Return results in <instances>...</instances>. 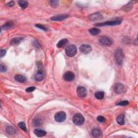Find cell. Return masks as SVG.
Returning <instances> with one entry per match:
<instances>
[{"label":"cell","mask_w":138,"mask_h":138,"mask_svg":"<svg viewBox=\"0 0 138 138\" xmlns=\"http://www.w3.org/2000/svg\"><path fill=\"white\" fill-rule=\"evenodd\" d=\"M102 16L99 13H94L89 16V19L92 21H99L102 19Z\"/></svg>","instance_id":"7c38bea8"},{"label":"cell","mask_w":138,"mask_h":138,"mask_svg":"<svg viewBox=\"0 0 138 138\" xmlns=\"http://www.w3.org/2000/svg\"><path fill=\"white\" fill-rule=\"evenodd\" d=\"M50 4L52 7L55 8L56 7H57V5H58V1H50Z\"/></svg>","instance_id":"83f0119b"},{"label":"cell","mask_w":138,"mask_h":138,"mask_svg":"<svg viewBox=\"0 0 138 138\" xmlns=\"http://www.w3.org/2000/svg\"><path fill=\"white\" fill-rule=\"evenodd\" d=\"M113 90L118 94H120L124 92V86L120 83H118L114 86Z\"/></svg>","instance_id":"30bf717a"},{"label":"cell","mask_w":138,"mask_h":138,"mask_svg":"<svg viewBox=\"0 0 138 138\" xmlns=\"http://www.w3.org/2000/svg\"><path fill=\"white\" fill-rule=\"evenodd\" d=\"M68 17V16L66 15H57L56 16H54V17H51V20L52 21H63V20H65Z\"/></svg>","instance_id":"4fadbf2b"},{"label":"cell","mask_w":138,"mask_h":138,"mask_svg":"<svg viewBox=\"0 0 138 138\" xmlns=\"http://www.w3.org/2000/svg\"><path fill=\"white\" fill-rule=\"evenodd\" d=\"M79 50L83 54H88L92 51V47L89 44H83L80 46Z\"/></svg>","instance_id":"52a82bcc"},{"label":"cell","mask_w":138,"mask_h":138,"mask_svg":"<svg viewBox=\"0 0 138 138\" xmlns=\"http://www.w3.org/2000/svg\"><path fill=\"white\" fill-rule=\"evenodd\" d=\"M19 126L22 130H23L24 131H27V127H26V125L25 124V123L23 122H21L19 123Z\"/></svg>","instance_id":"484cf974"},{"label":"cell","mask_w":138,"mask_h":138,"mask_svg":"<svg viewBox=\"0 0 138 138\" xmlns=\"http://www.w3.org/2000/svg\"><path fill=\"white\" fill-rule=\"evenodd\" d=\"M121 23V21L120 20H117V21H107L105 22V23H98L96 24V25L98 26V27H103L105 25H119Z\"/></svg>","instance_id":"ba28073f"},{"label":"cell","mask_w":138,"mask_h":138,"mask_svg":"<svg viewBox=\"0 0 138 138\" xmlns=\"http://www.w3.org/2000/svg\"><path fill=\"white\" fill-rule=\"evenodd\" d=\"M117 121L120 125H123L125 124V117L123 114L119 115L117 118Z\"/></svg>","instance_id":"ac0fdd59"},{"label":"cell","mask_w":138,"mask_h":138,"mask_svg":"<svg viewBox=\"0 0 138 138\" xmlns=\"http://www.w3.org/2000/svg\"><path fill=\"white\" fill-rule=\"evenodd\" d=\"M22 40H23V38L21 37L14 38L11 39L10 44L11 45H18V44H19L21 42Z\"/></svg>","instance_id":"e0dca14e"},{"label":"cell","mask_w":138,"mask_h":138,"mask_svg":"<svg viewBox=\"0 0 138 138\" xmlns=\"http://www.w3.org/2000/svg\"><path fill=\"white\" fill-rule=\"evenodd\" d=\"M74 74L71 71L66 72L63 76L64 79L66 81H68V82L72 81L74 79Z\"/></svg>","instance_id":"9c48e42d"},{"label":"cell","mask_w":138,"mask_h":138,"mask_svg":"<svg viewBox=\"0 0 138 138\" xmlns=\"http://www.w3.org/2000/svg\"><path fill=\"white\" fill-rule=\"evenodd\" d=\"M68 40L67 39H63L62 40H60V41H59V42L57 44V46L58 48H62L65 45V44L68 43Z\"/></svg>","instance_id":"ffe728a7"},{"label":"cell","mask_w":138,"mask_h":138,"mask_svg":"<svg viewBox=\"0 0 138 138\" xmlns=\"http://www.w3.org/2000/svg\"><path fill=\"white\" fill-rule=\"evenodd\" d=\"M115 60L119 65H121L123 60V54L121 49H118L115 52Z\"/></svg>","instance_id":"6da1fadb"},{"label":"cell","mask_w":138,"mask_h":138,"mask_svg":"<svg viewBox=\"0 0 138 138\" xmlns=\"http://www.w3.org/2000/svg\"><path fill=\"white\" fill-rule=\"evenodd\" d=\"M34 133L38 137H43L45 136L46 132L45 131L39 129H36L34 130Z\"/></svg>","instance_id":"5bb4252c"},{"label":"cell","mask_w":138,"mask_h":138,"mask_svg":"<svg viewBox=\"0 0 138 138\" xmlns=\"http://www.w3.org/2000/svg\"><path fill=\"white\" fill-rule=\"evenodd\" d=\"M66 113L64 112L63 111L58 112L55 114V116H54V119L57 121V122L58 123H61L64 121L66 119Z\"/></svg>","instance_id":"5b68a950"},{"label":"cell","mask_w":138,"mask_h":138,"mask_svg":"<svg viewBox=\"0 0 138 138\" xmlns=\"http://www.w3.org/2000/svg\"><path fill=\"white\" fill-rule=\"evenodd\" d=\"M36 88H34V86H31V87H29V88H27L26 89V92H33V91L35 90Z\"/></svg>","instance_id":"4dcf8cb0"},{"label":"cell","mask_w":138,"mask_h":138,"mask_svg":"<svg viewBox=\"0 0 138 138\" xmlns=\"http://www.w3.org/2000/svg\"><path fill=\"white\" fill-rule=\"evenodd\" d=\"M36 27L38 28H39V29H40L43 30H44V31H47L48 30L47 28L44 27V25H41V24H36Z\"/></svg>","instance_id":"f1b7e54d"},{"label":"cell","mask_w":138,"mask_h":138,"mask_svg":"<svg viewBox=\"0 0 138 138\" xmlns=\"http://www.w3.org/2000/svg\"><path fill=\"white\" fill-rule=\"evenodd\" d=\"M19 5L22 9H25V8H27L28 7V3L27 1H19Z\"/></svg>","instance_id":"cb8c5ba5"},{"label":"cell","mask_w":138,"mask_h":138,"mask_svg":"<svg viewBox=\"0 0 138 138\" xmlns=\"http://www.w3.org/2000/svg\"><path fill=\"white\" fill-rule=\"evenodd\" d=\"M6 54V51L5 50H1L0 51V56H1V57H3V56H5V55Z\"/></svg>","instance_id":"d6a6232c"},{"label":"cell","mask_w":138,"mask_h":138,"mask_svg":"<svg viewBox=\"0 0 138 138\" xmlns=\"http://www.w3.org/2000/svg\"><path fill=\"white\" fill-rule=\"evenodd\" d=\"M6 132L10 135H14L16 133L15 129L12 126H8L6 128Z\"/></svg>","instance_id":"44dd1931"},{"label":"cell","mask_w":138,"mask_h":138,"mask_svg":"<svg viewBox=\"0 0 138 138\" xmlns=\"http://www.w3.org/2000/svg\"><path fill=\"white\" fill-rule=\"evenodd\" d=\"M77 51V48L76 46L74 45H69L67 46L65 48L66 54L67 56L70 57H72L76 55Z\"/></svg>","instance_id":"7a4b0ae2"},{"label":"cell","mask_w":138,"mask_h":138,"mask_svg":"<svg viewBox=\"0 0 138 138\" xmlns=\"http://www.w3.org/2000/svg\"><path fill=\"white\" fill-rule=\"evenodd\" d=\"M101 131L100 129L95 128L92 131V135L94 138H100L101 136Z\"/></svg>","instance_id":"9a60e30c"},{"label":"cell","mask_w":138,"mask_h":138,"mask_svg":"<svg viewBox=\"0 0 138 138\" xmlns=\"http://www.w3.org/2000/svg\"><path fill=\"white\" fill-rule=\"evenodd\" d=\"M14 78H15L16 81H17V82L19 83H23L25 82L26 81H27V79H26L25 77L21 74L16 75L15 77H14Z\"/></svg>","instance_id":"2e32d148"},{"label":"cell","mask_w":138,"mask_h":138,"mask_svg":"<svg viewBox=\"0 0 138 138\" xmlns=\"http://www.w3.org/2000/svg\"><path fill=\"white\" fill-rule=\"evenodd\" d=\"M94 95L95 97L97 99L101 100V99H103L104 97V92H103V91H98V92L95 93Z\"/></svg>","instance_id":"603a6c76"},{"label":"cell","mask_w":138,"mask_h":138,"mask_svg":"<svg viewBox=\"0 0 138 138\" xmlns=\"http://www.w3.org/2000/svg\"><path fill=\"white\" fill-rule=\"evenodd\" d=\"M77 93L78 96L81 97V98H84L87 96V90L86 88H85L83 86H78L77 89Z\"/></svg>","instance_id":"8992f818"},{"label":"cell","mask_w":138,"mask_h":138,"mask_svg":"<svg viewBox=\"0 0 138 138\" xmlns=\"http://www.w3.org/2000/svg\"><path fill=\"white\" fill-rule=\"evenodd\" d=\"M97 119L99 123H104L105 121H106V119H105V118L103 116H101V115L98 116V117H97Z\"/></svg>","instance_id":"4316f807"},{"label":"cell","mask_w":138,"mask_h":138,"mask_svg":"<svg viewBox=\"0 0 138 138\" xmlns=\"http://www.w3.org/2000/svg\"><path fill=\"white\" fill-rule=\"evenodd\" d=\"M99 42L101 45L105 46H110L113 43V40L111 38L107 36H103L101 37L99 39Z\"/></svg>","instance_id":"277c9868"},{"label":"cell","mask_w":138,"mask_h":138,"mask_svg":"<svg viewBox=\"0 0 138 138\" xmlns=\"http://www.w3.org/2000/svg\"><path fill=\"white\" fill-rule=\"evenodd\" d=\"M0 71H1V72H5L7 71V68L5 66H3L2 64L1 65V69H0Z\"/></svg>","instance_id":"1f68e13d"},{"label":"cell","mask_w":138,"mask_h":138,"mask_svg":"<svg viewBox=\"0 0 138 138\" xmlns=\"http://www.w3.org/2000/svg\"><path fill=\"white\" fill-rule=\"evenodd\" d=\"M42 123L41 119H40L39 118H36L33 120V123L34 126H40V124Z\"/></svg>","instance_id":"d4e9b609"},{"label":"cell","mask_w":138,"mask_h":138,"mask_svg":"<svg viewBox=\"0 0 138 138\" xmlns=\"http://www.w3.org/2000/svg\"><path fill=\"white\" fill-rule=\"evenodd\" d=\"M44 72L42 70H38L37 73L34 75V79L37 82H40L42 81L44 78Z\"/></svg>","instance_id":"8fae6325"},{"label":"cell","mask_w":138,"mask_h":138,"mask_svg":"<svg viewBox=\"0 0 138 138\" xmlns=\"http://www.w3.org/2000/svg\"><path fill=\"white\" fill-rule=\"evenodd\" d=\"M129 102L128 101H123L117 104V105H120V106H126V105H128Z\"/></svg>","instance_id":"f546056e"},{"label":"cell","mask_w":138,"mask_h":138,"mask_svg":"<svg viewBox=\"0 0 138 138\" xmlns=\"http://www.w3.org/2000/svg\"><path fill=\"white\" fill-rule=\"evenodd\" d=\"M14 5H15V3H14V1H10V2L7 4V5L8 6V7H13Z\"/></svg>","instance_id":"836d02e7"},{"label":"cell","mask_w":138,"mask_h":138,"mask_svg":"<svg viewBox=\"0 0 138 138\" xmlns=\"http://www.w3.org/2000/svg\"><path fill=\"white\" fill-rule=\"evenodd\" d=\"M14 25V24L13 22H11V21L8 22L7 23H6L5 25H3L2 27V29L3 30L9 29H10V28L13 27Z\"/></svg>","instance_id":"d6986e66"},{"label":"cell","mask_w":138,"mask_h":138,"mask_svg":"<svg viewBox=\"0 0 138 138\" xmlns=\"http://www.w3.org/2000/svg\"><path fill=\"white\" fill-rule=\"evenodd\" d=\"M89 32H90V33L92 34V35L96 36L100 33V30L97 29V28H93L92 29L89 30Z\"/></svg>","instance_id":"7402d4cb"},{"label":"cell","mask_w":138,"mask_h":138,"mask_svg":"<svg viewBox=\"0 0 138 138\" xmlns=\"http://www.w3.org/2000/svg\"><path fill=\"white\" fill-rule=\"evenodd\" d=\"M72 120L75 125L77 126H80L84 123L85 119L83 117L82 114H79V113H77V114H75L74 117H73Z\"/></svg>","instance_id":"3957f363"}]
</instances>
